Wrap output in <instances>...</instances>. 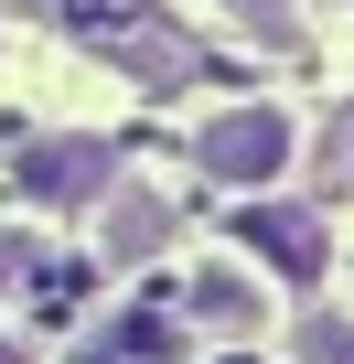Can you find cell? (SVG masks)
<instances>
[{
  "label": "cell",
  "instance_id": "7a4b0ae2",
  "mask_svg": "<svg viewBox=\"0 0 354 364\" xmlns=\"http://www.w3.org/2000/svg\"><path fill=\"white\" fill-rule=\"evenodd\" d=\"M11 193H22V204H54V215H76V204L118 193V150H108V139H86V129L22 139V161H11Z\"/></svg>",
  "mask_w": 354,
  "mask_h": 364
},
{
  "label": "cell",
  "instance_id": "52a82bcc",
  "mask_svg": "<svg viewBox=\"0 0 354 364\" xmlns=\"http://www.w3.org/2000/svg\"><path fill=\"white\" fill-rule=\"evenodd\" d=\"M301 364H354V321L311 311V321H301Z\"/></svg>",
  "mask_w": 354,
  "mask_h": 364
},
{
  "label": "cell",
  "instance_id": "6da1fadb",
  "mask_svg": "<svg viewBox=\"0 0 354 364\" xmlns=\"http://www.w3.org/2000/svg\"><path fill=\"white\" fill-rule=\"evenodd\" d=\"M194 161H204V182H226V193H269V182L301 161V118L279 97H236V107H215L194 129Z\"/></svg>",
  "mask_w": 354,
  "mask_h": 364
},
{
  "label": "cell",
  "instance_id": "3957f363",
  "mask_svg": "<svg viewBox=\"0 0 354 364\" xmlns=\"http://www.w3.org/2000/svg\"><path fill=\"white\" fill-rule=\"evenodd\" d=\"M236 236H247L258 257H279L290 279H322V247H333V236H322V215H301V204H258Z\"/></svg>",
  "mask_w": 354,
  "mask_h": 364
},
{
  "label": "cell",
  "instance_id": "5b68a950",
  "mask_svg": "<svg viewBox=\"0 0 354 364\" xmlns=\"http://www.w3.org/2000/svg\"><path fill=\"white\" fill-rule=\"evenodd\" d=\"M150 247H172V204H161V193H118V215H108V257H150Z\"/></svg>",
  "mask_w": 354,
  "mask_h": 364
},
{
  "label": "cell",
  "instance_id": "ba28073f",
  "mask_svg": "<svg viewBox=\"0 0 354 364\" xmlns=\"http://www.w3.org/2000/svg\"><path fill=\"white\" fill-rule=\"evenodd\" d=\"M226 11H236L247 33H279V0H226Z\"/></svg>",
  "mask_w": 354,
  "mask_h": 364
},
{
  "label": "cell",
  "instance_id": "277c9868",
  "mask_svg": "<svg viewBox=\"0 0 354 364\" xmlns=\"http://www.w3.org/2000/svg\"><path fill=\"white\" fill-rule=\"evenodd\" d=\"M183 311H194V321H215V332H258V279L215 257V268H194V289H183Z\"/></svg>",
  "mask_w": 354,
  "mask_h": 364
},
{
  "label": "cell",
  "instance_id": "9c48e42d",
  "mask_svg": "<svg viewBox=\"0 0 354 364\" xmlns=\"http://www.w3.org/2000/svg\"><path fill=\"white\" fill-rule=\"evenodd\" d=\"M215 364H258V353H215Z\"/></svg>",
  "mask_w": 354,
  "mask_h": 364
},
{
  "label": "cell",
  "instance_id": "8992f818",
  "mask_svg": "<svg viewBox=\"0 0 354 364\" xmlns=\"http://www.w3.org/2000/svg\"><path fill=\"white\" fill-rule=\"evenodd\" d=\"M108 353H150V364H172V353H183V332H172V311H118Z\"/></svg>",
  "mask_w": 354,
  "mask_h": 364
}]
</instances>
